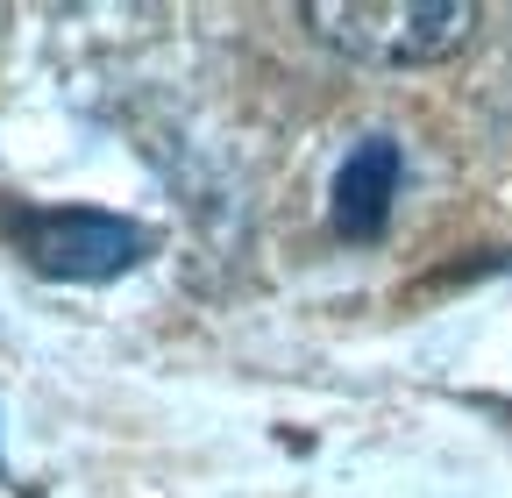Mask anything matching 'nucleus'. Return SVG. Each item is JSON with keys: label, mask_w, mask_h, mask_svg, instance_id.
<instances>
[{"label": "nucleus", "mask_w": 512, "mask_h": 498, "mask_svg": "<svg viewBox=\"0 0 512 498\" xmlns=\"http://www.w3.org/2000/svg\"><path fill=\"white\" fill-rule=\"evenodd\" d=\"M0 477H8V463H0Z\"/></svg>", "instance_id": "obj_4"}, {"label": "nucleus", "mask_w": 512, "mask_h": 498, "mask_svg": "<svg viewBox=\"0 0 512 498\" xmlns=\"http://www.w3.org/2000/svg\"><path fill=\"white\" fill-rule=\"evenodd\" d=\"M399 178H406V150H399L392 136H363V143H349V157H342V171H335V235L377 242L384 221H392Z\"/></svg>", "instance_id": "obj_3"}, {"label": "nucleus", "mask_w": 512, "mask_h": 498, "mask_svg": "<svg viewBox=\"0 0 512 498\" xmlns=\"http://www.w3.org/2000/svg\"><path fill=\"white\" fill-rule=\"evenodd\" d=\"M0 235L15 242V257L43 278L64 285H107L121 271H136L150 257V228L121 221L107 207H36V200H8L0 207Z\"/></svg>", "instance_id": "obj_1"}, {"label": "nucleus", "mask_w": 512, "mask_h": 498, "mask_svg": "<svg viewBox=\"0 0 512 498\" xmlns=\"http://www.w3.org/2000/svg\"><path fill=\"white\" fill-rule=\"evenodd\" d=\"M306 22L356 65H434L470 43L477 8L463 0H356V8H306Z\"/></svg>", "instance_id": "obj_2"}]
</instances>
